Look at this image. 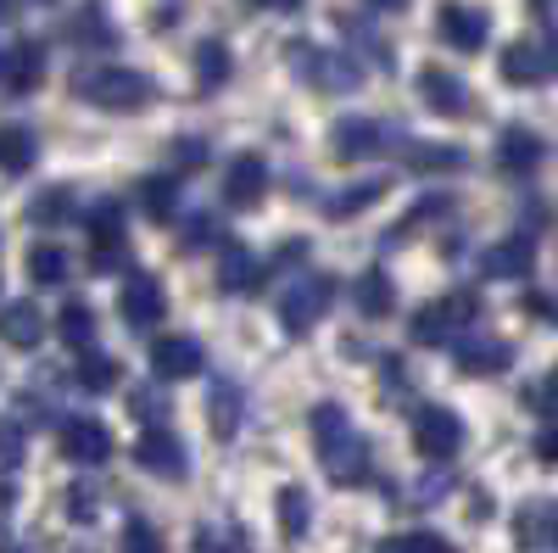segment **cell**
Returning <instances> with one entry per match:
<instances>
[{
	"label": "cell",
	"mask_w": 558,
	"mask_h": 553,
	"mask_svg": "<svg viewBox=\"0 0 558 553\" xmlns=\"http://www.w3.org/2000/svg\"><path fill=\"white\" fill-rule=\"evenodd\" d=\"M352 302L368 313V318H386L397 308V291H391V274L386 268H363L357 286H352Z\"/></svg>",
	"instance_id": "cell-27"
},
{
	"label": "cell",
	"mask_w": 558,
	"mask_h": 553,
	"mask_svg": "<svg viewBox=\"0 0 558 553\" xmlns=\"http://www.w3.org/2000/svg\"><path fill=\"white\" fill-rule=\"evenodd\" d=\"M475 318H481V297L475 291H452V297H436L413 313V341L418 347H447L458 341V330H475Z\"/></svg>",
	"instance_id": "cell-4"
},
{
	"label": "cell",
	"mask_w": 558,
	"mask_h": 553,
	"mask_svg": "<svg viewBox=\"0 0 558 553\" xmlns=\"http://www.w3.org/2000/svg\"><path fill=\"white\" fill-rule=\"evenodd\" d=\"M252 7H263V12H296L302 0H252Z\"/></svg>",
	"instance_id": "cell-47"
},
{
	"label": "cell",
	"mask_w": 558,
	"mask_h": 553,
	"mask_svg": "<svg viewBox=\"0 0 558 553\" xmlns=\"http://www.w3.org/2000/svg\"><path fill=\"white\" fill-rule=\"evenodd\" d=\"M263 196H268V163L257 152H241L235 163H229V173H223V202L252 213Z\"/></svg>",
	"instance_id": "cell-14"
},
{
	"label": "cell",
	"mask_w": 558,
	"mask_h": 553,
	"mask_svg": "<svg viewBox=\"0 0 558 553\" xmlns=\"http://www.w3.org/2000/svg\"><path fill=\"white\" fill-rule=\"evenodd\" d=\"M218 291H229V297L263 291V263L246 247H223V257H218Z\"/></svg>",
	"instance_id": "cell-21"
},
{
	"label": "cell",
	"mask_w": 558,
	"mask_h": 553,
	"mask_svg": "<svg viewBox=\"0 0 558 553\" xmlns=\"http://www.w3.org/2000/svg\"><path fill=\"white\" fill-rule=\"evenodd\" d=\"M118 313H123V325L140 330V336L157 330L162 313H168V291H162L157 274H129L123 291H118Z\"/></svg>",
	"instance_id": "cell-8"
},
{
	"label": "cell",
	"mask_w": 558,
	"mask_h": 553,
	"mask_svg": "<svg viewBox=\"0 0 558 553\" xmlns=\"http://www.w3.org/2000/svg\"><path fill=\"white\" fill-rule=\"evenodd\" d=\"M536 458H542V465H558V420H547L542 431H536Z\"/></svg>",
	"instance_id": "cell-44"
},
{
	"label": "cell",
	"mask_w": 558,
	"mask_h": 553,
	"mask_svg": "<svg viewBox=\"0 0 558 553\" xmlns=\"http://www.w3.org/2000/svg\"><path fill=\"white\" fill-rule=\"evenodd\" d=\"M402 553H458L441 531H408L402 537Z\"/></svg>",
	"instance_id": "cell-40"
},
{
	"label": "cell",
	"mask_w": 558,
	"mask_h": 553,
	"mask_svg": "<svg viewBox=\"0 0 558 553\" xmlns=\"http://www.w3.org/2000/svg\"><path fill=\"white\" fill-rule=\"evenodd\" d=\"M17 458H23V425L0 420V465H17Z\"/></svg>",
	"instance_id": "cell-42"
},
{
	"label": "cell",
	"mask_w": 558,
	"mask_h": 553,
	"mask_svg": "<svg viewBox=\"0 0 558 553\" xmlns=\"http://www.w3.org/2000/svg\"><path fill=\"white\" fill-rule=\"evenodd\" d=\"M151 369L157 381H191L207 369V347L196 336H157L151 341Z\"/></svg>",
	"instance_id": "cell-13"
},
{
	"label": "cell",
	"mask_w": 558,
	"mask_h": 553,
	"mask_svg": "<svg viewBox=\"0 0 558 553\" xmlns=\"http://www.w3.org/2000/svg\"><path fill=\"white\" fill-rule=\"evenodd\" d=\"M336 274H296V280H286L279 286V302H274V313H279V330L286 336H307L324 313H330V302H336Z\"/></svg>",
	"instance_id": "cell-3"
},
{
	"label": "cell",
	"mask_w": 558,
	"mask_h": 553,
	"mask_svg": "<svg viewBox=\"0 0 558 553\" xmlns=\"http://www.w3.org/2000/svg\"><path fill=\"white\" fill-rule=\"evenodd\" d=\"M39 163V141L28 123H0V173H28Z\"/></svg>",
	"instance_id": "cell-24"
},
{
	"label": "cell",
	"mask_w": 558,
	"mask_h": 553,
	"mask_svg": "<svg viewBox=\"0 0 558 553\" xmlns=\"http://www.w3.org/2000/svg\"><path fill=\"white\" fill-rule=\"evenodd\" d=\"M386 123H375V118H341L336 129H330V146H336V157H347V163H363V157H380L386 152Z\"/></svg>",
	"instance_id": "cell-15"
},
{
	"label": "cell",
	"mask_w": 558,
	"mask_h": 553,
	"mask_svg": "<svg viewBox=\"0 0 558 553\" xmlns=\"http://www.w3.org/2000/svg\"><path fill=\"white\" fill-rule=\"evenodd\" d=\"M291 57H296V73L307 84H318V89H352L363 79V68L347 51H324V45H307V39L291 45Z\"/></svg>",
	"instance_id": "cell-9"
},
{
	"label": "cell",
	"mask_w": 558,
	"mask_h": 553,
	"mask_svg": "<svg viewBox=\"0 0 558 553\" xmlns=\"http://www.w3.org/2000/svg\"><path fill=\"white\" fill-rule=\"evenodd\" d=\"M241 548H246L241 537H213V531L196 537V553H241Z\"/></svg>",
	"instance_id": "cell-45"
},
{
	"label": "cell",
	"mask_w": 558,
	"mask_h": 553,
	"mask_svg": "<svg viewBox=\"0 0 558 553\" xmlns=\"http://www.w3.org/2000/svg\"><path fill=\"white\" fill-rule=\"evenodd\" d=\"M62 503H68V520H73V526H89V520L101 515V492H96V481H73Z\"/></svg>",
	"instance_id": "cell-36"
},
{
	"label": "cell",
	"mask_w": 558,
	"mask_h": 553,
	"mask_svg": "<svg viewBox=\"0 0 558 553\" xmlns=\"http://www.w3.org/2000/svg\"><path fill=\"white\" fill-rule=\"evenodd\" d=\"M57 447H62L68 465H78V470H101L107 458L118 453L112 431H107L101 420H89V413H68L62 431H57Z\"/></svg>",
	"instance_id": "cell-5"
},
{
	"label": "cell",
	"mask_w": 558,
	"mask_h": 553,
	"mask_svg": "<svg viewBox=\"0 0 558 553\" xmlns=\"http://www.w3.org/2000/svg\"><path fill=\"white\" fill-rule=\"evenodd\" d=\"M0 12H12V0H0Z\"/></svg>",
	"instance_id": "cell-51"
},
{
	"label": "cell",
	"mask_w": 558,
	"mask_h": 553,
	"mask_svg": "<svg viewBox=\"0 0 558 553\" xmlns=\"http://www.w3.org/2000/svg\"><path fill=\"white\" fill-rule=\"evenodd\" d=\"M542 134L536 129H520V123H508L502 134H497V168L502 173H536L542 168Z\"/></svg>",
	"instance_id": "cell-18"
},
{
	"label": "cell",
	"mask_w": 558,
	"mask_h": 553,
	"mask_svg": "<svg viewBox=\"0 0 558 553\" xmlns=\"http://www.w3.org/2000/svg\"><path fill=\"white\" fill-rule=\"evenodd\" d=\"M73 96L89 101V107H101V112H140L157 96V84L146 73L123 68V62H89V68L73 73Z\"/></svg>",
	"instance_id": "cell-2"
},
{
	"label": "cell",
	"mask_w": 558,
	"mask_h": 553,
	"mask_svg": "<svg viewBox=\"0 0 558 553\" xmlns=\"http://www.w3.org/2000/svg\"><path fill=\"white\" fill-rule=\"evenodd\" d=\"M481 268L492 274V280H525V274L536 268V241L531 236H508V241H497L481 257Z\"/></svg>",
	"instance_id": "cell-20"
},
{
	"label": "cell",
	"mask_w": 558,
	"mask_h": 553,
	"mask_svg": "<svg viewBox=\"0 0 558 553\" xmlns=\"http://www.w3.org/2000/svg\"><path fill=\"white\" fill-rule=\"evenodd\" d=\"M213 236H218V224H213L207 213H196L191 224H184V241H179V247H184V252H202V247H213Z\"/></svg>",
	"instance_id": "cell-39"
},
{
	"label": "cell",
	"mask_w": 558,
	"mask_h": 553,
	"mask_svg": "<svg viewBox=\"0 0 558 553\" xmlns=\"http://www.w3.org/2000/svg\"><path fill=\"white\" fill-rule=\"evenodd\" d=\"M196 79H202V89H218L229 79V45L223 39H202L196 45Z\"/></svg>",
	"instance_id": "cell-34"
},
{
	"label": "cell",
	"mask_w": 558,
	"mask_h": 553,
	"mask_svg": "<svg viewBox=\"0 0 558 553\" xmlns=\"http://www.w3.org/2000/svg\"><path fill=\"white\" fill-rule=\"evenodd\" d=\"M134 465L157 476V481H184L191 476V453H184V442L168 431V425H146L134 442Z\"/></svg>",
	"instance_id": "cell-6"
},
{
	"label": "cell",
	"mask_w": 558,
	"mask_h": 553,
	"mask_svg": "<svg viewBox=\"0 0 558 553\" xmlns=\"http://www.w3.org/2000/svg\"><path fill=\"white\" fill-rule=\"evenodd\" d=\"M207 420H213V436L218 442L241 436V425H246V392L235 381H218L213 397H207Z\"/></svg>",
	"instance_id": "cell-22"
},
{
	"label": "cell",
	"mask_w": 558,
	"mask_h": 553,
	"mask_svg": "<svg viewBox=\"0 0 558 553\" xmlns=\"http://www.w3.org/2000/svg\"><path fill=\"white\" fill-rule=\"evenodd\" d=\"M129 408H134V420H140V425H146V420L157 425V420H162V413H168V402H162V392H134V397H129Z\"/></svg>",
	"instance_id": "cell-41"
},
{
	"label": "cell",
	"mask_w": 558,
	"mask_h": 553,
	"mask_svg": "<svg viewBox=\"0 0 558 553\" xmlns=\"http://www.w3.org/2000/svg\"><path fill=\"white\" fill-rule=\"evenodd\" d=\"M118 375H123V363H118L112 352H96V347H89V352L78 358V386H84V392H112Z\"/></svg>",
	"instance_id": "cell-31"
},
{
	"label": "cell",
	"mask_w": 558,
	"mask_h": 553,
	"mask_svg": "<svg viewBox=\"0 0 558 553\" xmlns=\"http://www.w3.org/2000/svg\"><path fill=\"white\" fill-rule=\"evenodd\" d=\"M502 79L508 84H542V79H558V34L547 39H514L502 51Z\"/></svg>",
	"instance_id": "cell-10"
},
{
	"label": "cell",
	"mask_w": 558,
	"mask_h": 553,
	"mask_svg": "<svg viewBox=\"0 0 558 553\" xmlns=\"http://www.w3.org/2000/svg\"><path fill=\"white\" fill-rule=\"evenodd\" d=\"M452 363L463 369V375H502V369L514 363V347H508L502 336H486V330H463L452 341Z\"/></svg>",
	"instance_id": "cell-12"
},
{
	"label": "cell",
	"mask_w": 558,
	"mask_h": 553,
	"mask_svg": "<svg viewBox=\"0 0 558 553\" xmlns=\"http://www.w3.org/2000/svg\"><path fill=\"white\" fill-rule=\"evenodd\" d=\"M274 515H279V531H286L291 542H302V537H307V526H313V503H307V492H302V486H279Z\"/></svg>",
	"instance_id": "cell-29"
},
{
	"label": "cell",
	"mask_w": 558,
	"mask_h": 553,
	"mask_svg": "<svg viewBox=\"0 0 558 553\" xmlns=\"http://www.w3.org/2000/svg\"><path fill=\"white\" fill-rule=\"evenodd\" d=\"M123 553H168V548H162V531L151 520H129L123 526Z\"/></svg>",
	"instance_id": "cell-37"
},
{
	"label": "cell",
	"mask_w": 558,
	"mask_h": 553,
	"mask_svg": "<svg viewBox=\"0 0 558 553\" xmlns=\"http://www.w3.org/2000/svg\"><path fill=\"white\" fill-rule=\"evenodd\" d=\"M73 213H78V202H73L68 184H51V191H39V196L28 202V218H34V224H68Z\"/></svg>",
	"instance_id": "cell-33"
},
{
	"label": "cell",
	"mask_w": 558,
	"mask_h": 553,
	"mask_svg": "<svg viewBox=\"0 0 558 553\" xmlns=\"http://www.w3.org/2000/svg\"><path fill=\"white\" fill-rule=\"evenodd\" d=\"M418 96H425L430 112H441V118H463L475 107L470 84H463L458 73H447V68H425V73H418Z\"/></svg>",
	"instance_id": "cell-16"
},
{
	"label": "cell",
	"mask_w": 558,
	"mask_h": 553,
	"mask_svg": "<svg viewBox=\"0 0 558 553\" xmlns=\"http://www.w3.org/2000/svg\"><path fill=\"white\" fill-rule=\"evenodd\" d=\"M134 202H140V213H146L151 224H168V218L179 213V184L162 179V173H157V179H140V184H134Z\"/></svg>",
	"instance_id": "cell-28"
},
{
	"label": "cell",
	"mask_w": 558,
	"mask_h": 553,
	"mask_svg": "<svg viewBox=\"0 0 558 553\" xmlns=\"http://www.w3.org/2000/svg\"><path fill=\"white\" fill-rule=\"evenodd\" d=\"M57 336H62L68 347L89 352V341H96V313H89L84 302H68V308L57 313Z\"/></svg>",
	"instance_id": "cell-32"
},
{
	"label": "cell",
	"mask_w": 558,
	"mask_h": 553,
	"mask_svg": "<svg viewBox=\"0 0 558 553\" xmlns=\"http://www.w3.org/2000/svg\"><path fill=\"white\" fill-rule=\"evenodd\" d=\"M68 34H73L78 45H89V51H96V45H112V28H107L96 12H78V17L68 23Z\"/></svg>",
	"instance_id": "cell-38"
},
{
	"label": "cell",
	"mask_w": 558,
	"mask_h": 553,
	"mask_svg": "<svg viewBox=\"0 0 558 553\" xmlns=\"http://www.w3.org/2000/svg\"><path fill=\"white\" fill-rule=\"evenodd\" d=\"M0 341L17 347V352H34V347L45 341V313H39L28 297L7 302V308H0Z\"/></svg>",
	"instance_id": "cell-19"
},
{
	"label": "cell",
	"mask_w": 558,
	"mask_h": 553,
	"mask_svg": "<svg viewBox=\"0 0 558 553\" xmlns=\"http://www.w3.org/2000/svg\"><path fill=\"white\" fill-rule=\"evenodd\" d=\"M0 73H7L12 96H28V89H39V79H45V45H39V39H23L17 51L0 57Z\"/></svg>",
	"instance_id": "cell-23"
},
{
	"label": "cell",
	"mask_w": 558,
	"mask_h": 553,
	"mask_svg": "<svg viewBox=\"0 0 558 553\" xmlns=\"http://www.w3.org/2000/svg\"><path fill=\"white\" fill-rule=\"evenodd\" d=\"M536 402L547 408V420H558V369H553V375H547V386L536 392Z\"/></svg>",
	"instance_id": "cell-46"
},
{
	"label": "cell",
	"mask_w": 558,
	"mask_h": 553,
	"mask_svg": "<svg viewBox=\"0 0 558 553\" xmlns=\"http://www.w3.org/2000/svg\"><path fill=\"white\" fill-rule=\"evenodd\" d=\"M380 196H386V179L380 173L375 179H357V184H347V191H336L330 202H324V218H336V224L341 218H357L363 207H375Z\"/></svg>",
	"instance_id": "cell-26"
},
{
	"label": "cell",
	"mask_w": 558,
	"mask_h": 553,
	"mask_svg": "<svg viewBox=\"0 0 558 553\" xmlns=\"http://www.w3.org/2000/svg\"><path fill=\"white\" fill-rule=\"evenodd\" d=\"M436 34L452 45V51H481L486 45V34H492V23H486V12L481 7H441V17H436Z\"/></svg>",
	"instance_id": "cell-17"
},
{
	"label": "cell",
	"mask_w": 558,
	"mask_h": 553,
	"mask_svg": "<svg viewBox=\"0 0 558 553\" xmlns=\"http://www.w3.org/2000/svg\"><path fill=\"white\" fill-rule=\"evenodd\" d=\"M68 268H73V263H68V252H62L57 241H39V247L28 252V280L45 286V291H57V286L68 280Z\"/></svg>",
	"instance_id": "cell-30"
},
{
	"label": "cell",
	"mask_w": 558,
	"mask_h": 553,
	"mask_svg": "<svg viewBox=\"0 0 558 553\" xmlns=\"http://www.w3.org/2000/svg\"><path fill=\"white\" fill-rule=\"evenodd\" d=\"M0 553H28V548H17V542H7V548H0Z\"/></svg>",
	"instance_id": "cell-50"
},
{
	"label": "cell",
	"mask_w": 558,
	"mask_h": 553,
	"mask_svg": "<svg viewBox=\"0 0 558 553\" xmlns=\"http://www.w3.org/2000/svg\"><path fill=\"white\" fill-rule=\"evenodd\" d=\"M463 163L470 157L458 146H408V168H418V173H458Z\"/></svg>",
	"instance_id": "cell-35"
},
{
	"label": "cell",
	"mask_w": 558,
	"mask_h": 553,
	"mask_svg": "<svg viewBox=\"0 0 558 553\" xmlns=\"http://www.w3.org/2000/svg\"><path fill=\"white\" fill-rule=\"evenodd\" d=\"M89 263L96 268H123L129 263V241H123V207L118 202H101L89 213Z\"/></svg>",
	"instance_id": "cell-11"
},
{
	"label": "cell",
	"mask_w": 558,
	"mask_h": 553,
	"mask_svg": "<svg viewBox=\"0 0 558 553\" xmlns=\"http://www.w3.org/2000/svg\"><path fill=\"white\" fill-rule=\"evenodd\" d=\"M520 548H558V503H525L514 520Z\"/></svg>",
	"instance_id": "cell-25"
},
{
	"label": "cell",
	"mask_w": 558,
	"mask_h": 553,
	"mask_svg": "<svg viewBox=\"0 0 558 553\" xmlns=\"http://www.w3.org/2000/svg\"><path fill=\"white\" fill-rule=\"evenodd\" d=\"M463 447V420L452 408H418L413 413V453L430 458V465H447Z\"/></svg>",
	"instance_id": "cell-7"
},
{
	"label": "cell",
	"mask_w": 558,
	"mask_h": 553,
	"mask_svg": "<svg viewBox=\"0 0 558 553\" xmlns=\"http://www.w3.org/2000/svg\"><path fill=\"white\" fill-rule=\"evenodd\" d=\"M375 553H402V537H386V542H380Z\"/></svg>",
	"instance_id": "cell-49"
},
{
	"label": "cell",
	"mask_w": 558,
	"mask_h": 553,
	"mask_svg": "<svg viewBox=\"0 0 558 553\" xmlns=\"http://www.w3.org/2000/svg\"><path fill=\"white\" fill-rule=\"evenodd\" d=\"M173 168H202L207 163V141H173Z\"/></svg>",
	"instance_id": "cell-43"
},
{
	"label": "cell",
	"mask_w": 558,
	"mask_h": 553,
	"mask_svg": "<svg viewBox=\"0 0 558 553\" xmlns=\"http://www.w3.org/2000/svg\"><path fill=\"white\" fill-rule=\"evenodd\" d=\"M307 425H313V447L324 458V476L336 486H363L375 476V447H368V436H357V425L347 420L341 402H318L307 413Z\"/></svg>",
	"instance_id": "cell-1"
},
{
	"label": "cell",
	"mask_w": 558,
	"mask_h": 553,
	"mask_svg": "<svg viewBox=\"0 0 558 553\" xmlns=\"http://www.w3.org/2000/svg\"><path fill=\"white\" fill-rule=\"evenodd\" d=\"M368 7H380V12H402L408 0H368Z\"/></svg>",
	"instance_id": "cell-48"
}]
</instances>
